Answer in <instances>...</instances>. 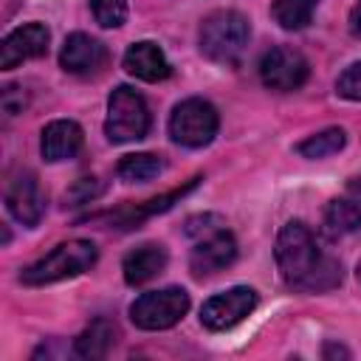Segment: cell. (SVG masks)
<instances>
[{"label":"cell","mask_w":361,"mask_h":361,"mask_svg":"<svg viewBox=\"0 0 361 361\" xmlns=\"http://www.w3.org/2000/svg\"><path fill=\"white\" fill-rule=\"evenodd\" d=\"M274 254L285 285L293 290L324 293L341 282V262L319 248L316 237L302 220H290L282 226Z\"/></svg>","instance_id":"obj_1"},{"label":"cell","mask_w":361,"mask_h":361,"mask_svg":"<svg viewBox=\"0 0 361 361\" xmlns=\"http://www.w3.org/2000/svg\"><path fill=\"white\" fill-rule=\"evenodd\" d=\"M248 39H251V25L234 8L212 11L200 23V34H197L200 54L217 65H226V68L240 65V59L248 48Z\"/></svg>","instance_id":"obj_2"},{"label":"cell","mask_w":361,"mask_h":361,"mask_svg":"<svg viewBox=\"0 0 361 361\" xmlns=\"http://www.w3.org/2000/svg\"><path fill=\"white\" fill-rule=\"evenodd\" d=\"M96 257H99V251L90 240H68V243H59L45 257H39L37 262H31L20 274V279H23V285H31V288L71 279V276H79L87 268H93Z\"/></svg>","instance_id":"obj_3"},{"label":"cell","mask_w":361,"mask_h":361,"mask_svg":"<svg viewBox=\"0 0 361 361\" xmlns=\"http://www.w3.org/2000/svg\"><path fill=\"white\" fill-rule=\"evenodd\" d=\"M149 133V107L141 93L127 85H118L107 99V121L104 135L113 144L138 141Z\"/></svg>","instance_id":"obj_4"},{"label":"cell","mask_w":361,"mask_h":361,"mask_svg":"<svg viewBox=\"0 0 361 361\" xmlns=\"http://www.w3.org/2000/svg\"><path fill=\"white\" fill-rule=\"evenodd\" d=\"M217 127H220L217 110L206 99H186L169 116L172 141L180 147H189V149L212 144V138L217 135Z\"/></svg>","instance_id":"obj_5"},{"label":"cell","mask_w":361,"mask_h":361,"mask_svg":"<svg viewBox=\"0 0 361 361\" xmlns=\"http://www.w3.org/2000/svg\"><path fill=\"white\" fill-rule=\"evenodd\" d=\"M189 310V293L183 288H164L141 293L130 305V319L141 330H166L178 324Z\"/></svg>","instance_id":"obj_6"},{"label":"cell","mask_w":361,"mask_h":361,"mask_svg":"<svg viewBox=\"0 0 361 361\" xmlns=\"http://www.w3.org/2000/svg\"><path fill=\"white\" fill-rule=\"evenodd\" d=\"M254 307H257V290L237 285V288H228V290L206 299L200 307V322H203V327L220 333V330L240 324Z\"/></svg>","instance_id":"obj_7"},{"label":"cell","mask_w":361,"mask_h":361,"mask_svg":"<svg viewBox=\"0 0 361 361\" xmlns=\"http://www.w3.org/2000/svg\"><path fill=\"white\" fill-rule=\"evenodd\" d=\"M307 73H310L307 59L296 48L279 45V48H271L259 59V79H262V85L271 87V90H279V93L302 87Z\"/></svg>","instance_id":"obj_8"},{"label":"cell","mask_w":361,"mask_h":361,"mask_svg":"<svg viewBox=\"0 0 361 361\" xmlns=\"http://www.w3.org/2000/svg\"><path fill=\"white\" fill-rule=\"evenodd\" d=\"M237 259V243L226 228L209 231L195 240V248L189 254V271L195 276H212L223 268H228Z\"/></svg>","instance_id":"obj_9"},{"label":"cell","mask_w":361,"mask_h":361,"mask_svg":"<svg viewBox=\"0 0 361 361\" xmlns=\"http://www.w3.org/2000/svg\"><path fill=\"white\" fill-rule=\"evenodd\" d=\"M6 206L11 217L23 226H37L45 214V192L34 172H20L6 189Z\"/></svg>","instance_id":"obj_10"},{"label":"cell","mask_w":361,"mask_h":361,"mask_svg":"<svg viewBox=\"0 0 361 361\" xmlns=\"http://www.w3.org/2000/svg\"><path fill=\"white\" fill-rule=\"evenodd\" d=\"M48 42H51V34L42 23H28V25L14 28L0 45V68L11 71L28 59L42 56L48 51Z\"/></svg>","instance_id":"obj_11"},{"label":"cell","mask_w":361,"mask_h":361,"mask_svg":"<svg viewBox=\"0 0 361 361\" xmlns=\"http://www.w3.org/2000/svg\"><path fill=\"white\" fill-rule=\"evenodd\" d=\"M107 59V51L99 39L76 31L71 34L65 42H62V51H59V65L68 71V73H96Z\"/></svg>","instance_id":"obj_12"},{"label":"cell","mask_w":361,"mask_h":361,"mask_svg":"<svg viewBox=\"0 0 361 361\" xmlns=\"http://www.w3.org/2000/svg\"><path fill=\"white\" fill-rule=\"evenodd\" d=\"M82 127L76 121H68V118H59V121H51L45 130H42V138H39V149H42V158L51 161V164H59V161H71L79 155L82 149Z\"/></svg>","instance_id":"obj_13"},{"label":"cell","mask_w":361,"mask_h":361,"mask_svg":"<svg viewBox=\"0 0 361 361\" xmlns=\"http://www.w3.org/2000/svg\"><path fill=\"white\" fill-rule=\"evenodd\" d=\"M124 71L135 79H144V82H161L172 73V65L169 59L164 56V51L155 45V42H133L124 54Z\"/></svg>","instance_id":"obj_14"},{"label":"cell","mask_w":361,"mask_h":361,"mask_svg":"<svg viewBox=\"0 0 361 361\" xmlns=\"http://www.w3.org/2000/svg\"><path fill=\"white\" fill-rule=\"evenodd\" d=\"M166 248L158 245V243H144L138 248H133L124 262H121V271H124V279L127 285H144L149 279H155L158 274H164L166 268Z\"/></svg>","instance_id":"obj_15"},{"label":"cell","mask_w":361,"mask_h":361,"mask_svg":"<svg viewBox=\"0 0 361 361\" xmlns=\"http://www.w3.org/2000/svg\"><path fill=\"white\" fill-rule=\"evenodd\" d=\"M197 186V178L195 180H189L186 186H180V189H175V192H166V195H161V197H152V200H147L144 206H130V209H121V212H116L110 220L118 226V228H133V226H138L144 217H152V214H158V212H166L175 200H180L189 189H195Z\"/></svg>","instance_id":"obj_16"},{"label":"cell","mask_w":361,"mask_h":361,"mask_svg":"<svg viewBox=\"0 0 361 361\" xmlns=\"http://www.w3.org/2000/svg\"><path fill=\"white\" fill-rule=\"evenodd\" d=\"M113 344H116V324L107 319H96V322H90V327H85L76 336L73 350L82 358H104Z\"/></svg>","instance_id":"obj_17"},{"label":"cell","mask_w":361,"mask_h":361,"mask_svg":"<svg viewBox=\"0 0 361 361\" xmlns=\"http://www.w3.org/2000/svg\"><path fill=\"white\" fill-rule=\"evenodd\" d=\"M361 226V206L350 197H336L324 209V231L330 237H344L353 234Z\"/></svg>","instance_id":"obj_18"},{"label":"cell","mask_w":361,"mask_h":361,"mask_svg":"<svg viewBox=\"0 0 361 361\" xmlns=\"http://www.w3.org/2000/svg\"><path fill=\"white\" fill-rule=\"evenodd\" d=\"M118 178L127 183H144L152 180L164 172V158L155 152H135V155H124L116 166Z\"/></svg>","instance_id":"obj_19"},{"label":"cell","mask_w":361,"mask_h":361,"mask_svg":"<svg viewBox=\"0 0 361 361\" xmlns=\"http://www.w3.org/2000/svg\"><path fill=\"white\" fill-rule=\"evenodd\" d=\"M319 0H274L271 14L285 31H299L313 20Z\"/></svg>","instance_id":"obj_20"},{"label":"cell","mask_w":361,"mask_h":361,"mask_svg":"<svg viewBox=\"0 0 361 361\" xmlns=\"http://www.w3.org/2000/svg\"><path fill=\"white\" fill-rule=\"evenodd\" d=\"M344 141H347V135H344L341 127H327V130H322V133L305 138L302 144H296V152L305 155V158H313V161H316V158L336 155V152L344 147Z\"/></svg>","instance_id":"obj_21"},{"label":"cell","mask_w":361,"mask_h":361,"mask_svg":"<svg viewBox=\"0 0 361 361\" xmlns=\"http://www.w3.org/2000/svg\"><path fill=\"white\" fill-rule=\"evenodd\" d=\"M90 11L102 28H118L127 20L124 0H90Z\"/></svg>","instance_id":"obj_22"},{"label":"cell","mask_w":361,"mask_h":361,"mask_svg":"<svg viewBox=\"0 0 361 361\" xmlns=\"http://www.w3.org/2000/svg\"><path fill=\"white\" fill-rule=\"evenodd\" d=\"M336 93L350 102H361V62L344 68V73L336 79Z\"/></svg>","instance_id":"obj_23"},{"label":"cell","mask_w":361,"mask_h":361,"mask_svg":"<svg viewBox=\"0 0 361 361\" xmlns=\"http://www.w3.org/2000/svg\"><path fill=\"white\" fill-rule=\"evenodd\" d=\"M104 192V183L99 180V178H79L71 189H68V200L73 203V206H79V203H90L93 197H99Z\"/></svg>","instance_id":"obj_24"},{"label":"cell","mask_w":361,"mask_h":361,"mask_svg":"<svg viewBox=\"0 0 361 361\" xmlns=\"http://www.w3.org/2000/svg\"><path fill=\"white\" fill-rule=\"evenodd\" d=\"M0 107H3L6 118H11V116L23 113V107H25L23 87H20V85H6V87H3V93H0Z\"/></svg>","instance_id":"obj_25"},{"label":"cell","mask_w":361,"mask_h":361,"mask_svg":"<svg viewBox=\"0 0 361 361\" xmlns=\"http://www.w3.org/2000/svg\"><path fill=\"white\" fill-rule=\"evenodd\" d=\"M350 31L361 39V0L353 6V11H350Z\"/></svg>","instance_id":"obj_26"},{"label":"cell","mask_w":361,"mask_h":361,"mask_svg":"<svg viewBox=\"0 0 361 361\" xmlns=\"http://www.w3.org/2000/svg\"><path fill=\"white\" fill-rule=\"evenodd\" d=\"M347 197H350V200H355V203L361 206V175L350 180V186H347Z\"/></svg>","instance_id":"obj_27"},{"label":"cell","mask_w":361,"mask_h":361,"mask_svg":"<svg viewBox=\"0 0 361 361\" xmlns=\"http://www.w3.org/2000/svg\"><path fill=\"white\" fill-rule=\"evenodd\" d=\"M324 355H327V358H330V355H344V358H347L350 353H347L344 347H333V344H327V347H324Z\"/></svg>","instance_id":"obj_28"},{"label":"cell","mask_w":361,"mask_h":361,"mask_svg":"<svg viewBox=\"0 0 361 361\" xmlns=\"http://www.w3.org/2000/svg\"><path fill=\"white\" fill-rule=\"evenodd\" d=\"M355 274H358V282H361V262H358V271Z\"/></svg>","instance_id":"obj_29"}]
</instances>
